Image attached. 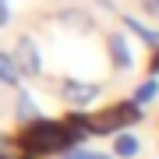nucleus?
<instances>
[{
	"label": "nucleus",
	"mask_w": 159,
	"mask_h": 159,
	"mask_svg": "<svg viewBox=\"0 0 159 159\" xmlns=\"http://www.w3.org/2000/svg\"><path fill=\"white\" fill-rule=\"evenodd\" d=\"M85 134L89 131L81 124V117H67V120H35V124H25L18 142L25 145L29 156H50V152H71V148H78Z\"/></svg>",
	"instance_id": "f257e3e1"
},
{
	"label": "nucleus",
	"mask_w": 159,
	"mask_h": 159,
	"mask_svg": "<svg viewBox=\"0 0 159 159\" xmlns=\"http://www.w3.org/2000/svg\"><path fill=\"white\" fill-rule=\"evenodd\" d=\"M138 120H142V106L131 99V102L106 106V110H99L92 117H81V124H85L89 134H120L127 124H138Z\"/></svg>",
	"instance_id": "f03ea898"
},
{
	"label": "nucleus",
	"mask_w": 159,
	"mask_h": 159,
	"mask_svg": "<svg viewBox=\"0 0 159 159\" xmlns=\"http://www.w3.org/2000/svg\"><path fill=\"white\" fill-rule=\"evenodd\" d=\"M11 53H14V60H18V67H21L25 78H39L43 74V57H39V46H35L32 35H18Z\"/></svg>",
	"instance_id": "7ed1b4c3"
},
{
	"label": "nucleus",
	"mask_w": 159,
	"mask_h": 159,
	"mask_svg": "<svg viewBox=\"0 0 159 159\" xmlns=\"http://www.w3.org/2000/svg\"><path fill=\"white\" fill-rule=\"evenodd\" d=\"M60 96L67 99L71 106H92V102L102 96V89L96 81H85V78H64L60 81Z\"/></svg>",
	"instance_id": "20e7f679"
},
{
	"label": "nucleus",
	"mask_w": 159,
	"mask_h": 159,
	"mask_svg": "<svg viewBox=\"0 0 159 159\" xmlns=\"http://www.w3.org/2000/svg\"><path fill=\"white\" fill-rule=\"evenodd\" d=\"M106 46H110V60H113L117 71H127L131 64H134V57H131V43L124 32H110L106 35Z\"/></svg>",
	"instance_id": "39448f33"
},
{
	"label": "nucleus",
	"mask_w": 159,
	"mask_h": 159,
	"mask_svg": "<svg viewBox=\"0 0 159 159\" xmlns=\"http://www.w3.org/2000/svg\"><path fill=\"white\" fill-rule=\"evenodd\" d=\"M14 117L21 120V124H35V120H43V113H39V106L32 102V96L29 92H18V99H14Z\"/></svg>",
	"instance_id": "423d86ee"
},
{
	"label": "nucleus",
	"mask_w": 159,
	"mask_h": 159,
	"mask_svg": "<svg viewBox=\"0 0 159 159\" xmlns=\"http://www.w3.org/2000/svg\"><path fill=\"white\" fill-rule=\"evenodd\" d=\"M138 152H142V142H138L131 131H120V134H113V156H117V159H134Z\"/></svg>",
	"instance_id": "0eeeda50"
},
{
	"label": "nucleus",
	"mask_w": 159,
	"mask_h": 159,
	"mask_svg": "<svg viewBox=\"0 0 159 159\" xmlns=\"http://www.w3.org/2000/svg\"><path fill=\"white\" fill-rule=\"evenodd\" d=\"M21 78H25V74H21V67H18L14 53H0V85L18 89V81H21Z\"/></svg>",
	"instance_id": "6e6552de"
},
{
	"label": "nucleus",
	"mask_w": 159,
	"mask_h": 159,
	"mask_svg": "<svg viewBox=\"0 0 159 159\" xmlns=\"http://www.w3.org/2000/svg\"><path fill=\"white\" fill-rule=\"evenodd\" d=\"M159 96V81L156 78H148V81H142V85H138V92H134V102L138 106H145L148 99H156Z\"/></svg>",
	"instance_id": "1a4fd4ad"
},
{
	"label": "nucleus",
	"mask_w": 159,
	"mask_h": 159,
	"mask_svg": "<svg viewBox=\"0 0 159 159\" xmlns=\"http://www.w3.org/2000/svg\"><path fill=\"white\" fill-rule=\"evenodd\" d=\"M64 159H113V156L96 152V148H71V152H64Z\"/></svg>",
	"instance_id": "9d476101"
},
{
	"label": "nucleus",
	"mask_w": 159,
	"mask_h": 159,
	"mask_svg": "<svg viewBox=\"0 0 159 159\" xmlns=\"http://www.w3.org/2000/svg\"><path fill=\"white\" fill-rule=\"evenodd\" d=\"M142 11L148 18H159V0H142Z\"/></svg>",
	"instance_id": "9b49d317"
},
{
	"label": "nucleus",
	"mask_w": 159,
	"mask_h": 159,
	"mask_svg": "<svg viewBox=\"0 0 159 159\" xmlns=\"http://www.w3.org/2000/svg\"><path fill=\"white\" fill-rule=\"evenodd\" d=\"M11 21V7H7V0H0V29Z\"/></svg>",
	"instance_id": "f8f14e48"
},
{
	"label": "nucleus",
	"mask_w": 159,
	"mask_h": 159,
	"mask_svg": "<svg viewBox=\"0 0 159 159\" xmlns=\"http://www.w3.org/2000/svg\"><path fill=\"white\" fill-rule=\"evenodd\" d=\"M148 71H152V74H159V50H156V57H152V64H148Z\"/></svg>",
	"instance_id": "ddd939ff"
}]
</instances>
